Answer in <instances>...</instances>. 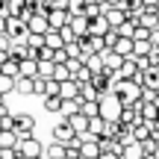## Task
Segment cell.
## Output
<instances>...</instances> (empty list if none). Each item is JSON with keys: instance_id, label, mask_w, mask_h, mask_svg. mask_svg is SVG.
Segmentation results:
<instances>
[{"instance_id": "cell-1", "label": "cell", "mask_w": 159, "mask_h": 159, "mask_svg": "<svg viewBox=\"0 0 159 159\" xmlns=\"http://www.w3.org/2000/svg\"><path fill=\"white\" fill-rule=\"evenodd\" d=\"M97 106H100V118L106 121V124H115V121L121 118V112H124V103H121V97L115 94V91H106V94L97 100Z\"/></svg>"}, {"instance_id": "cell-2", "label": "cell", "mask_w": 159, "mask_h": 159, "mask_svg": "<svg viewBox=\"0 0 159 159\" xmlns=\"http://www.w3.org/2000/svg\"><path fill=\"white\" fill-rule=\"evenodd\" d=\"M112 91L121 97L124 106H133L136 100H142V85H139L136 80H115V83H112Z\"/></svg>"}, {"instance_id": "cell-3", "label": "cell", "mask_w": 159, "mask_h": 159, "mask_svg": "<svg viewBox=\"0 0 159 159\" xmlns=\"http://www.w3.org/2000/svg\"><path fill=\"white\" fill-rule=\"evenodd\" d=\"M18 153H21V159H41L44 156V144H41L35 136L21 139V142H18Z\"/></svg>"}, {"instance_id": "cell-4", "label": "cell", "mask_w": 159, "mask_h": 159, "mask_svg": "<svg viewBox=\"0 0 159 159\" xmlns=\"http://www.w3.org/2000/svg\"><path fill=\"white\" fill-rule=\"evenodd\" d=\"M6 35H9L15 44H27V24L21 18H6Z\"/></svg>"}, {"instance_id": "cell-5", "label": "cell", "mask_w": 159, "mask_h": 159, "mask_svg": "<svg viewBox=\"0 0 159 159\" xmlns=\"http://www.w3.org/2000/svg\"><path fill=\"white\" fill-rule=\"evenodd\" d=\"M33 130H35V118H33V115H27V112H18V115H15L18 142H21V139H30V136H33Z\"/></svg>"}, {"instance_id": "cell-6", "label": "cell", "mask_w": 159, "mask_h": 159, "mask_svg": "<svg viewBox=\"0 0 159 159\" xmlns=\"http://www.w3.org/2000/svg\"><path fill=\"white\" fill-rule=\"evenodd\" d=\"M139 27L150 30V33L159 27V9H156V6H144V9L139 12Z\"/></svg>"}, {"instance_id": "cell-7", "label": "cell", "mask_w": 159, "mask_h": 159, "mask_svg": "<svg viewBox=\"0 0 159 159\" xmlns=\"http://www.w3.org/2000/svg\"><path fill=\"white\" fill-rule=\"evenodd\" d=\"M27 33H30V35H47V33H50V24H47V15L35 12V15H33V18L27 21Z\"/></svg>"}, {"instance_id": "cell-8", "label": "cell", "mask_w": 159, "mask_h": 159, "mask_svg": "<svg viewBox=\"0 0 159 159\" xmlns=\"http://www.w3.org/2000/svg\"><path fill=\"white\" fill-rule=\"evenodd\" d=\"M100 15L106 18V24H109L112 30H118L121 24L127 21V12L121 9V6H103V12H100Z\"/></svg>"}, {"instance_id": "cell-9", "label": "cell", "mask_w": 159, "mask_h": 159, "mask_svg": "<svg viewBox=\"0 0 159 159\" xmlns=\"http://www.w3.org/2000/svg\"><path fill=\"white\" fill-rule=\"evenodd\" d=\"M74 139H77V133L71 130V124H68L65 118H62V124L53 127V142H56V144H71Z\"/></svg>"}, {"instance_id": "cell-10", "label": "cell", "mask_w": 159, "mask_h": 159, "mask_svg": "<svg viewBox=\"0 0 159 159\" xmlns=\"http://www.w3.org/2000/svg\"><path fill=\"white\" fill-rule=\"evenodd\" d=\"M47 24H50V30H62V27H68L71 24V12L68 9H50L47 12Z\"/></svg>"}, {"instance_id": "cell-11", "label": "cell", "mask_w": 159, "mask_h": 159, "mask_svg": "<svg viewBox=\"0 0 159 159\" xmlns=\"http://www.w3.org/2000/svg\"><path fill=\"white\" fill-rule=\"evenodd\" d=\"M59 97H62V100H77V97H80V83H77V80L59 83Z\"/></svg>"}, {"instance_id": "cell-12", "label": "cell", "mask_w": 159, "mask_h": 159, "mask_svg": "<svg viewBox=\"0 0 159 159\" xmlns=\"http://www.w3.org/2000/svg\"><path fill=\"white\" fill-rule=\"evenodd\" d=\"M71 124V130L77 133V136H85V133H89V118H85V115H80V112H74V115H68V118H65Z\"/></svg>"}, {"instance_id": "cell-13", "label": "cell", "mask_w": 159, "mask_h": 159, "mask_svg": "<svg viewBox=\"0 0 159 159\" xmlns=\"http://www.w3.org/2000/svg\"><path fill=\"white\" fill-rule=\"evenodd\" d=\"M68 27L74 30V35H77V41H80V39H85V35H89V18H85V15H77V18H71Z\"/></svg>"}, {"instance_id": "cell-14", "label": "cell", "mask_w": 159, "mask_h": 159, "mask_svg": "<svg viewBox=\"0 0 159 159\" xmlns=\"http://www.w3.org/2000/svg\"><path fill=\"white\" fill-rule=\"evenodd\" d=\"M80 106V115H85V118H100V106H97V100H77Z\"/></svg>"}, {"instance_id": "cell-15", "label": "cell", "mask_w": 159, "mask_h": 159, "mask_svg": "<svg viewBox=\"0 0 159 159\" xmlns=\"http://www.w3.org/2000/svg\"><path fill=\"white\" fill-rule=\"evenodd\" d=\"M109 30H112V27L106 24V18H103V15H100V18H94V21H89V35H100V39H103Z\"/></svg>"}, {"instance_id": "cell-16", "label": "cell", "mask_w": 159, "mask_h": 159, "mask_svg": "<svg viewBox=\"0 0 159 159\" xmlns=\"http://www.w3.org/2000/svg\"><path fill=\"white\" fill-rule=\"evenodd\" d=\"M112 53H118L121 59H130V56H133V39H121V35H118V41H115Z\"/></svg>"}, {"instance_id": "cell-17", "label": "cell", "mask_w": 159, "mask_h": 159, "mask_svg": "<svg viewBox=\"0 0 159 159\" xmlns=\"http://www.w3.org/2000/svg\"><path fill=\"white\" fill-rule=\"evenodd\" d=\"M139 83H142V89H150V91H159V71H144L142 74V80H139Z\"/></svg>"}, {"instance_id": "cell-18", "label": "cell", "mask_w": 159, "mask_h": 159, "mask_svg": "<svg viewBox=\"0 0 159 159\" xmlns=\"http://www.w3.org/2000/svg\"><path fill=\"white\" fill-rule=\"evenodd\" d=\"M15 148H18V133L15 130H9V133L0 130V150H15Z\"/></svg>"}, {"instance_id": "cell-19", "label": "cell", "mask_w": 159, "mask_h": 159, "mask_svg": "<svg viewBox=\"0 0 159 159\" xmlns=\"http://www.w3.org/2000/svg\"><path fill=\"white\" fill-rule=\"evenodd\" d=\"M15 91H18V94H35V80L18 77V80H15Z\"/></svg>"}, {"instance_id": "cell-20", "label": "cell", "mask_w": 159, "mask_h": 159, "mask_svg": "<svg viewBox=\"0 0 159 159\" xmlns=\"http://www.w3.org/2000/svg\"><path fill=\"white\" fill-rule=\"evenodd\" d=\"M0 74H6V77H12V80H18V74H21V62H18V59H12V56H9V62H3V65H0Z\"/></svg>"}, {"instance_id": "cell-21", "label": "cell", "mask_w": 159, "mask_h": 159, "mask_svg": "<svg viewBox=\"0 0 159 159\" xmlns=\"http://www.w3.org/2000/svg\"><path fill=\"white\" fill-rule=\"evenodd\" d=\"M103 130H106V121H103V118H91L89 121V136L91 139L100 142V139H103Z\"/></svg>"}, {"instance_id": "cell-22", "label": "cell", "mask_w": 159, "mask_h": 159, "mask_svg": "<svg viewBox=\"0 0 159 159\" xmlns=\"http://www.w3.org/2000/svg\"><path fill=\"white\" fill-rule=\"evenodd\" d=\"M18 77L35 80V77H39V62H35V59H24V62H21V74H18Z\"/></svg>"}, {"instance_id": "cell-23", "label": "cell", "mask_w": 159, "mask_h": 159, "mask_svg": "<svg viewBox=\"0 0 159 159\" xmlns=\"http://www.w3.org/2000/svg\"><path fill=\"white\" fill-rule=\"evenodd\" d=\"M121 159H144V150H142V144H139V142L127 144V148L121 150Z\"/></svg>"}, {"instance_id": "cell-24", "label": "cell", "mask_w": 159, "mask_h": 159, "mask_svg": "<svg viewBox=\"0 0 159 159\" xmlns=\"http://www.w3.org/2000/svg\"><path fill=\"white\" fill-rule=\"evenodd\" d=\"M44 159H68L65 144H56V142H53L50 148H44Z\"/></svg>"}, {"instance_id": "cell-25", "label": "cell", "mask_w": 159, "mask_h": 159, "mask_svg": "<svg viewBox=\"0 0 159 159\" xmlns=\"http://www.w3.org/2000/svg\"><path fill=\"white\" fill-rule=\"evenodd\" d=\"M150 50H153L150 41H133V56H136V59H148Z\"/></svg>"}, {"instance_id": "cell-26", "label": "cell", "mask_w": 159, "mask_h": 159, "mask_svg": "<svg viewBox=\"0 0 159 159\" xmlns=\"http://www.w3.org/2000/svg\"><path fill=\"white\" fill-rule=\"evenodd\" d=\"M150 136H153V127H150V124H148V121H144V124H139V127H136V130H133V139H136V142H139V144H142V142H148V139H150Z\"/></svg>"}, {"instance_id": "cell-27", "label": "cell", "mask_w": 159, "mask_h": 159, "mask_svg": "<svg viewBox=\"0 0 159 159\" xmlns=\"http://www.w3.org/2000/svg\"><path fill=\"white\" fill-rule=\"evenodd\" d=\"M24 9H27V0H6V12H9V18H21Z\"/></svg>"}, {"instance_id": "cell-28", "label": "cell", "mask_w": 159, "mask_h": 159, "mask_svg": "<svg viewBox=\"0 0 159 159\" xmlns=\"http://www.w3.org/2000/svg\"><path fill=\"white\" fill-rule=\"evenodd\" d=\"M44 47H50V50H62L65 41H62V35H59L56 30H50V33L44 35Z\"/></svg>"}, {"instance_id": "cell-29", "label": "cell", "mask_w": 159, "mask_h": 159, "mask_svg": "<svg viewBox=\"0 0 159 159\" xmlns=\"http://www.w3.org/2000/svg\"><path fill=\"white\" fill-rule=\"evenodd\" d=\"M77 100H100V94H97V89L91 83H85V85H80V97Z\"/></svg>"}, {"instance_id": "cell-30", "label": "cell", "mask_w": 159, "mask_h": 159, "mask_svg": "<svg viewBox=\"0 0 159 159\" xmlns=\"http://www.w3.org/2000/svg\"><path fill=\"white\" fill-rule=\"evenodd\" d=\"M142 150H144V156H156L159 153V136H150L148 142H142Z\"/></svg>"}, {"instance_id": "cell-31", "label": "cell", "mask_w": 159, "mask_h": 159, "mask_svg": "<svg viewBox=\"0 0 159 159\" xmlns=\"http://www.w3.org/2000/svg\"><path fill=\"white\" fill-rule=\"evenodd\" d=\"M121 9H124L127 15H139V12L144 9V3H142V0H124V3H121Z\"/></svg>"}, {"instance_id": "cell-32", "label": "cell", "mask_w": 159, "mask_h": 159, "mask_svg": "<svg viewBox=\"0 0 159 159\" xmlns=\"http://www.w3.org/2000/svg\"><path fill=\"white\" fill-rule=\"evenodd\" d=\"M9 91H15V80L6 77V74H0V97H6Z\"/></svg>"}, {"instance_id": "cell-33", "label": "cell", "mask_w": 159, "mask_h": 159, "mask_svg": "<svg viewBox=\"0 0 159 159\" xmlns=\"http://www.w3.org/2000/svg\"><path fill=\"white\" fill-rule=\"evenodd\" d=\"M83 65H85V68L91 71V74H100V71H103V59H100V56H89V59H85Z\"/></svg>"}, {"instance_id": "cell-34", "label": "cell", "mask_w": 159, "mask_h": 159, "mask_svg": "<svg viewBox=\"0 0 159 159\" xmlns=\"http://www.w3.org/2000/svg\"><path fill=\"white\" fill-rule=\"evenodd\" d=\"M53 62H39V80H53Z\"/></svg>"}, {"instance_id": "cell-35", "label": "cell", "mask_w": 159, "mask_h": 159, "mask_svg": "<svg viewBox=\"0 0 159 159\" xmlns=\"http://www.w3.org/2000/svg\"><path fill=\"white\" fill-rule=\"evenodd\" d=\"M44 109L47 112H62V97H44Z\"/></svg>"}, {"instance_id": "cell-36", "label": "cell", "mask_w": 159, "mask_h": 159, "mask_svg": "<svg viewBox=\"0 0 159 159\" xmlns=\"http://www.w3.org/2000/svg\"><path fill=\"white\" fill-rule=\"evenodd\" d=\"M100 12H103V6H97V3H85L83 15L89 18V21H94V18H100Z\"/></svg>"}, {"instance_id": "cell-37", "label": "cell", "mask_w": 159, "mask_h": 159, "mask_svg": "<svg viewBox=\"0 0 159 159\" xmlns=\"http://www.w3.org/2000/svg\"><path fill=\"white\" fill-rule=\"evenodd\" d=\"M53 80H56V83H65V80H74V77H71V71L65 68V65H56V68H53Z\"/></svg>"}, {"instance_id": "cell-38", "label": "cell", "mask_w": 159, "mask_h": 159, "mask_svg": "<svg viewBox=\"0 0 159 159\" xmlns=\"http://www.w3.org/2000/svg\"><path fill=\"white\" fill-rule=\"evenodd\" d=\"M59 94V83L56 80H44V94L41 97H56Z\"/></svg>"}, {"instance_id": "cell-39", "label": "cell", "mask_w": 159, "mask_h": 159, "mask_svg": "<svg viewBox=\"0 0 159 159\" xmlns=\"http://www.w3.org/2000/svg\"><path fill=\"white\" fill-rule=\"evenodd\" d=\"M83 9H85V0H68V12H71V18L83 15Z\"/></svg>"}, {"instance_id": "cell-40", "label": "cell", "mask_w": 159, "mask_h": 159, "mask_svg": "<svg viewBox=\"0 0 159 159\" xmlns=\"http://www.w3.org/2000/svg\"><path fill=\"white\" fill-rule=\"evenodd\" d=\"M65 56H68V59H80V56H83V50H80V41L65 44Z\"/></svg>"}, {"instance_id": "cell-41", "label": "cell", "mask_w": 159, "mask_h": 159, "mask_svg": "<svg viewBox=\"0 0 159 159\" xmlns=\"http://www.w3.org/2000/svg\"><path fill=\"white\" fill-rule=\"evenodd\" d=\"M0 130L3 133H9V130H15V115H0Z\"/></svg>"}, {"instance_id": "cell-42", "label": "cell", "mask_w": 159, "mask_h": 159, "mask_svg": "<svg viewBox=\"0 0 159 159\" xmlns=\"http://www.w3.org/2000/svg\"><path fill=\"white\" fill-rule=\"evenodd\" d=\"M74 112H80L77 100H62V118H68V115H74Z\"/></svg>"}, {"instance_id": "cell-43", "label": "cell", "mask_w": 159, "mask_h": 159, "mask_svg": "<svg viewBox=\"0 0 159 159\" xmlns=\"http://www.w3.org/2000/svg\"><path fill=\"white\" fill-rule=\"evenodd\" d=\"M74 80H77L80 85H85V83H91V71H89V68H85V65H83V68H80L77 74H74Z\"/></svg>"}, {"instance_id": "cell-44", "label": "cell", "mask_w": 159, "mask_h": 159, "mask_svg": "<svg viewBox=\"0 0 159 159\" xmlns=\"http://www.w3.org/2000/svg\"><path fill=\"white\" fill-rule=\"evenodd\" d=\"M27 47L41 50V47H44V35H27Z\"/></svg>"}, {"instance_id": "cell-45", "label": "cell", "mask_w": 159, "mask_h": 159, "mask_svg": "<svg viewBox=\"0 0 159 159\" xmlns=\"http://www.w3.org/2000/svg\"><path fill=\"white\" fill-rule=\"evenodd\" d=\"M133 41H150V30L136 27V33H133Z\"/></svg>"}, {"instance_id": "cell-46", "label": "cell", "mask_w": 159, "mask_h": 159, "mask_svg": "<svg viewBox=\"0 0 159 159\" xmlns=\"http://www.w3.org/2000/svg\"><path fill=\"white\" fill-rule=\"evenodd\" d=\"M103 41H106V50H112V47H115V41H118V30H109V33L103 35Z\"/></svg>"}, {"instance_id": "cell-47", "label": "cell", "mask_w": 159, "mask_h": 159, "mask_svg": "<svg viewBox=\"0 0 159 159\" xmlns=\"http://www.w3.org/2000/svg\"><path fill=\"white\" fill-rule=\"evenodd\" d=\"M59 35H62V41H65V44L77 41V35H74V30H71V27H62V30H59Z\"/></svg>"}, {"instance_id": "cell-48", "label": "cell", "mask_w": 159, "mask_h": 159, "mask_svg": "<svg viewBox=\"0 0 159 159\" xmlns=\"http://www.w3.org/2000/svg\"><path fill=\"white\" fill-rule=\"evenodd\" d=\"M65 68H68V71H71V77H74L77 71L83 68V59H68V62H65Z\"/></svg>"}, {"instance_id": "cell-49", "label": "cell", "mask_w": 159, "mask_h": 159, "mask_svg": "<svg viewBox=\"0 0 159 159\" xmlns=\"http://www.w3.org/2000/svg\"><path fill=\"white\" fill-rule=\"evenodd\" d=\"M12 44H15V41H12V39H9L6 33L0 35V50H12Z\"/></svg>"}, {"instance_id": "cell-50", "label": "cell", "mask_w": 159, "mask_h": 159, "mask_svg": "<svg viewBox=\"0 0 159 159\" xmlns=\"http://www.w3.org/2000/svg\"><path fill=\"white\" fill-rule=\"evenodd\" d=\"M148 62H150V68H156V65H159V47H153V50H150Z\"/></svg>"}, {"instance_id": "cell-51", "label": "cell", "mask_w": 159, "mask_h": 159, "mask_svg": "<svg viewBox=\"0 0 159 159\" xmlns=\"http://www.w3.org/2000/svg\"><path fill=\"white\" fill-rule=\"evenodd\" d=\"M150 44H153V47H159V27L153 30V33H150Z\"/></svg>"}, {"instance_id": "cell-52", "label": "cell", "mask_w": 159, "mask_h": 159, "mask_svg": "<svg viewBox=\"0 0 159 159\" xmlns=\"http://www.w3.org/2000/svg\"><path fill=\"white\" fill-rule=\"evenodd\" d=\"M35 94H44V80L35 77Z\"/></svg>"}, {"instance_id": "cell-53", "label": "cell", "mask_w": 159, "mask_h": 159, "mask_svg": "<svg viewBox=\"0 0 159 159\" xmlns=\"http://www.w3.org/2000/svg\"><path fill=\"white\" fill-rule=\"evenodd\" d=\"M100 159H121L118 153H109V150H100Z\"/></svg>"}, {"instance_id": "cell-54", "label": "cell", "mask_w": 159, "mask_h": 159, "mask_svg": "<svg viewBox=\"0 0 159 159\" xmlns=\"http://www.w3.org/2000/svg\"><path fill=\"white\" fill-rule=\"evenodd\" d=\"M3 62H9V50H0V65Z\"/></svg>"}, {"instance_id": "cell-55", "label": "cell", "mask_w": 159, "mask_h": 159, "mask_svg": "<svg viewBox=\"0 0 159 159\" xmlns=\"http://www.w3.org/2000/svg\"><path fill=\"white\" fill-rule=\"evenodd\" d=\"M121 3H124V0H106L103 6H121Z\"/></svg>"}, {"instance_id": "cell-56", "label": "cell", "mask_w": 159, "mask_h": 159, "mask_svg": "<svg viewBox=\"0 0 159 159\" xmlns=\"http://www.w3.org/2000/svg\"><path fill=\"white\" fill-rule=\"evenodd\" d=\"M144 6H159V0H142Z\"/></svg>"}, {"instance_id": "cell-57", "label": "cell", "mask_w": 159, "mask_h": 159, "mask_svg": "<svg viewBox=\"0 0 159 159\" xmlns=\"http://www.w3.org/2000/svg\"><path fill=\"white\" fill-rule=\"evenodd\" d=\"M85 3H97V6H103V3H106V0H85Z\"/></svg>"}, {"instance_id": "cell-58", "label": "cell", "mask_w": 159, "mask_h": 159, "mask_svg": "<svg viewBox=\"0 0 159 159\" xmlns=\"http://www.w3.org/2000/svg\"><path fill=\"white\" fill-rule=\"evenodd\" d=\"M144 159H159V156H144Z\"/></svg>"}, {"instance_id": "cell-59", "label": "cell", "mask_w": 159, "mask_h": 159, "mask_svg": "<svg viewBox=\"0 0 159 159\" xmlns=\"http://www.w3.org/2000/svg\"><path fill=\"white\" fill-rule=\"evenodd\" d=\"M0 106H3V97H0Z\"/></svg>"}]
</instances>
